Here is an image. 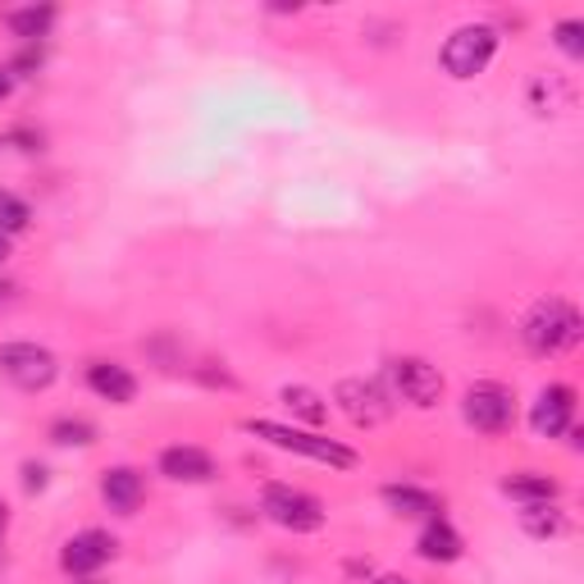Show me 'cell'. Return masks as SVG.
<instances>
[{"label":"cell","instance_id":"3","mask_svg":"<svg viewBox=\"0 0 584 584\" xmlns=\"http://www.w3.org/2000/svg\"><path fill=\"white\" fill-rule=\"evenodd\" d=\"M494 51H498V32L489 28V23H466V28H457L452 37H448V46H444V69L452 74V78H479L484 69H489V60H494Z\"/></svg>","mask_w":584,"mask_h":584},{"label":"cell","instance_id":"23","mask_svg":"<svg viewBox=\"0 0 584 584\" xmlns=\"http://www.w3.org/2000/svg\"><path fill=\"white\" fill-rule=\"evenodd\" d=\"M23 484L28 489H46V466H23Z\"/></svg>","mask_w":584,"mask_h":584},{"label":"cell","instance_id":"19","mask_svg":"<svg viewBox=\"0 0 584 584\" xmlns=\"http://www.w3.org/2000/svg\"><path fill=\"white\" fill-rule=\"evenodd\" d=\"M520 520H525V529L534 534V539H553V534L566 529V516H562L557 507H548V503H529V507L520 512Z\"/></svg>","mask_w":584,"mask_h":584},{"label":"cell","instance_id":"25","mask_svg":"<svg viewBox=\"0 0 584 584\" xmlns=\"http://www.w3.org/2000/svg\"><path fill=\"white\" fill-rule=\"evenodd\" d=\"M374 584H411V580H407V575H379Z\"/></svg>","mask_w":584,"mask_h":584},{"label":"cell","instance_id":"21","mask_svg":"<svg viewBox=\"0 0 584 584\" xmlns=\"http://www.w3.org/2000/svg\"><path fill=\"white\" fill-rule=\"evenodd\" d=\"M51 438H56V444H65V448H87L91 444V438H96V429L87 425V420H56L51 425Z\"/></svg>","mask_w":584,"mask_h":584},{"label":"cell","instance_id":"18","mask_svg":"<svg viewBox=\"0 0 584 584\" xmlns=\"http://www.w3.org/2000/svg\"><path fill=\"white\" fill-rule=\"evenodd\" d=\"M51 23H56V10H51V6H28V10H14V14H10V28H14V37H23V41L46 37V32H51Z\"/></svg>","mask_w":584,"mask_h":584},{"label":"cell","instance_id":"9","mask_svg":"<svg viewBox=\"0 0 584 584\" xmlns=\"http://www.w3.org/2000/svg\"><path fill=\"white\" fill-rule=\"evenodd\" d=\"M110 557H115V539H110V534L106 529H82V534H74V539L65 544L60 566L69 575H91V571H101Z\"/></svg>","mask_w":584,"mask_h":584},{"label":"cell","instance_id":"17","mask_svg":"<svg viewBox=\"0 0 584 584\" xmlns=\"http://www.w3.org/2000/svg\"><path fill=\"white\" fill-rule=\"evenodd\" d=\"M283 407L298 411L311 429H320V425L329 420V402L315 393V388H306V383H288V388H283Z\"/></svg>","mask_w":584,"mask_h":584},{"label":"cell","instance_id":"20","mask_svg":"<svg viewBox=\"0 0 584 584\" xmlns=\"http://www.w3.org/2000/svg\"><path fill=\"white\" fill-rule=\"evenodd\" d=\"M28 220H32V211H28V202H19L14 192H6L0 187V233H23L28 228Z\"/></svg>","mask_w":584,"mask_h":584},{"label":"cell","instance_id":"8","mask_svg":"<svg viewBox=\"0 0 584 584\" xmlns=\"http://www.w3.org/2000/svg\"><path fill=\"white\" fill-rule=\"evenodd\" d=\"M333 402L343 407V416L361 429H374L383 425L388 416H393V402H388V393L374 383V379H343L333 388Z\"/></svg>","mask_w":584,"mask_h":584},{"label":"cell","instance_id":"22","mask_svg":"<svg viewBox=\"0 0 584 584\" xmlns=\"http://www.w3.org/2000/svg\"><path fill=\"white\" fill-rule=\"evenodd\" d=\"M553 37H557V46H562L571 60L584 56V23H580V19H562V23L553 28Z\"/></svg>","mask_w":584,"mask_h":584},{"label":"cell","instance_id":"11","mask_svg":"<svg viewBox=\"0 0 584 584\" xmlns=\"http://www.w3.org/2000/svg\"><path fill=\"white\" fill-rule=\"evenodd\" d=\"M160 475L174 484H206V479H215V457L206 448L174 444L160 452Z\"/></svg>","mask_w":584,"mask_h":584},{"label":"cell","instance_id":"26","mask_svg":"<svg viewBox=\"0 0 584 584\" xmlns=\"http://www.w3.org/2000/svg\"><path fill=\"white\" fill-rule=\"evenodd\" d=\"M0 96H10V74L0 69Z\"/></svg>","mask_w":584,"mask_h":584},{"label":"cell","instance_id":"16","mask_svg":"<svg viewBox=\"0 0 584 584\" xmlns=\"http://www.w3.org/2000/svg\"><path fill=\"white\" fill-rule=\"evenodd\" d=\"M383 503L398 516H425V520L438 516V498L429 489H416V484H383Z\"/></svg>","mask_w":584,"mask_h":584},{"label":"cell","instance_id":"14","mask_svg":"<svg viewBox=\"0 0 584 584\" xmlns=\"http://www.w3.org/2000/svg\"><path fill=\"white\" fill-rule=\"evenodd\" d=\"M416 548H420V557H425V562L448 566V562H457V557H461V548H466V544H461V534H457L444 516H434V520L420 529V544H416Z\"/></svg>","mask_w":584,"mask_h":584},{"label":"cell","instance_id":"27","mask_svg":"<svg viewBox=\"0 0 584 584\" xmlns=\"http://www.w3.org/2000/svg\"><path fill=\"white\" fill-rule=\"evenodd\" d=\"M6 256H10V237H6V233H0V261H6Z\"/></svg>","mask_w":584,"mask_h":584},{"label":"cell","instance_id":"15","mask_svg":"<svg viewBox=\"0 0 584 584\" xmlns=\"http://www.w3.org/2000/svg\"><path fill=\"white\" fill-rule=\"evenodd\" d=\"M503 494H507V498H520L525 507H529V503H553V498H557V479L544 475V470H516V475L503 479Z\"/></svg>","mask_w":584,"mask_h":584},{"label":"cell","instance_id":"7","mask_svg":"<svg viewBox=\"0 0 584 584\" xmlns=\"http://www.w3.org/2000/svg\"><path fill=\"white\" fill-rule=\"evenodd\" d=\"M0 374L19 388H28V393H37V388H51L56 357L37 343H0Z\"/></svg>","mask_w":584,"mask_h":584},{"label":"cell","instance_id":"13","mask_svg":"<svg viewBox=\"0 0 584 584\" xmlns=\"http://www.w3.org/2000/svg\"><path fill=\"white\" fill-rule=\"evenodd\" d=\"M101 498H106L110 512L133 516L137 503H142V475H137L133 466H115V470H106V475H101Z\"/></svg>","mask_w":584,"mask_h":584},{"label":"cell","instance_id":"10","mask_svg":"<svg viewBox=\"0 0 584 584\" xmlns=\"http://www.w3.org/2000/svg\"><path fill=\"white\" fill-rule=\"evenodd\" d=\"M571 416H575V388L548 383L539 393V402H534V411H529V425H534V434L557 438V434L571 429Z\"/></svg>","mask_w":584,"mask_h":584},{"label":"cell","instance_id":"5","mask_svg":"<svg viewBox=\"0 0 584 584\" xmlns=\"http://www.w3.org/2000/svg\"><path fill=\"white\" fill-rule=\"evenodd\" d=\"M461 411H466V420H470L479 434H503V429H512V420H516V393H512L507 383L484 379V383H470V388H466Z\"/></svg>","mask_w":584,"mask_h":584},{"label":"cell","instance_id":"1","mask_svg":"<svg viewBox=\"0 0 584 584\" xmlns=\"http://www.w3.org/2000/svg\"><path fill=\"white\" fill-rule=\"evenodd\" d=\"M580 333H584V320L580 311L566 302V298H544V302H534L520 320V338H525V348L534 357H557L566 348L580 343Z\"/></svg>","mask_w":584,"mask_h":584},{"label":"cell","instance_id":"4","mask_svg":"<svg viewBox=\"0 0 584 584\" xmlns=\"http://www.w3.org/2000/svg\"><path fill=\"white\" fill-rule=\"evenodd\" d=\"M261 512L292 529V534H311L324 525V503L311 498L306 489H292V484H265V494H261Z\"/></svg>","mask_w":584,"mask_h":584},{"label":"cell","instance_id":"6","mask_svg":"<svg viewBox=\"0 0 584 584\" xmlns=\"http://www.w3.org/2000/svg\"><path fill=\"white\" fill-rule=\"evenodd\" d=\"M388 379H393L398 388V398L429 411L438 407V398H444V374H438V366H429L425 357H398V361H388Z\"/></svg>","mask_w":584,"mask_h":584},{"label":"cell","instance_id":"12","mask_svg":"<svg viewBox=\"0 0 584 584\" xmlns=\"http://www.w3.org/2000/svg\"><path fill=\"white\" fill-rule=\"evenodd\" d=\"M87 388H91L96 398L115 402V407H128L137 398V379L124 366H115V361H91L87 366Z\"/></svg>","mask_w":584,"mask_h":584},{"label":"cell","instance_id":"2","mask_svg":"<svg viewBox=\"0 0 584 584\" xmlns=\"http://www.w3.org/2000/svg\"><path fill=\"white\" fill-rule=\"evenodd\" d=\"M247 434L265 438V444L283 448V452H302L311 461H324L333 470H352L357 466V452L333 444V438H320L315 429H288V425H274V420H247Z\"/></svg>","mask_w":584,"mask_h":584},{"label":"cell","instance_id":"24","mask_svg":"<svg viewBox=\"0 0 584 584\" xmlns=\"http://www.w3.org/2000/svg\"><path fill=\"white\" fill-rule=\"evenodd\" d=\"M10 529V507H6V498H0V534Z\"/></svg>","mask_w":584,"mask_h":584}]
</instances>
